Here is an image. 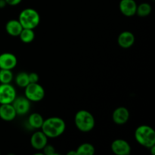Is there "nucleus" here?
Wrapping results in <instances>:
<instances>
[{
    "label": "nucleus",
    "instance_id": "1",
    "mask_svg": "<svg viewBox=\"0 0 155 155\" xmlns=\"http://www.w3.org/2000/svg\"><path fill=\"white\" fill-rule=\"evenodd\" d=\"M41 129L47 137L54 139L59 137L64 133L66 124L61 118L52 117L44 120Z\"/></svg>",
    "mask_w": 155,
    "mask_h": 155
},
{
    "label": "nucleus",
    "instance_id": "2",
    "mask_svg": "<svg viewBox=\"0 0 155 155\" xmlns=\"http://www.w3.org/2000/svg\"><path fill=\"white\" fill-rule=\"evenodd\" d=\"M135 139L142 146L150 148L155 145V132L152 127L141 125L135 131Z\"/></svg>",
    "mask_w": 155,
    "mask_h": 155
},
{
    "label": "nucleus",
    "instance_id": "3",
    "mask_svg": "<svg viewBox=\"0 0 155 155\" xmlns=\"http://www.w3.org/2000/svg\"><path fill=\"white\" fill-rule=\"evenodd\" d=\"M74 123L77 128L83 133H89L93 130L95 125V117L86 110H80L77 112L74 117Z\"/></svg>",
    "mask_w": 155,
    "mask_h": 155
},
{
    "label": "nucleus",
    "instance_id": "4",
    "mask_svg": "<svg viewBox=\"0 0 155 155\" xmlns=\"http://www.w3.org/2000/svg\"><path fill=\"white\" fill-rule=\"evenodd\" d=\"M18 21L21 23L23 28L34 30L39 24L40 16L37 11L34 8H27L20 13Z\"/></svg>",
    "mask_w": 155,
    "mask_h": 155
},
{
    "label": "nucleus",
    "instance_id": "5",
    "mask_svg": "<svg viewBox=\"0 0 155 155\" xmlns=\"http://www.w3.org/2000/svg\"><path fill=\"white\" fill-rule=\"evenodd\" d=\"M24 89V96L30 101L38 102L45 96V89L38 83H29Z\"/></svg>",
    "mask_w": 155,
    "mask_h": 155
},
{
    "label": "nucleus",
    "instance_id": "6",
    "mask_svg": "<svg viewBox=\"0 0 155 155\" xmlns=\"http://www.w3.org/2000/svg\"><path fill=\"white\" fill-rule=\"evenodd\" d=\"M16 97V89L11 83H0V104H12Z\"/></svg>",
    "mask_w": 155,
    "mask_h": 155
},
{
    "label": "nucleus",
    "instance_id": "7",
    "mask_svg": "<svg viewBox=\"0 0 155 155\" xmlns=\"http://www.w3.org/2000/svg\"><path fill=\"white\" fill-rule=\"evenodd\" d=\"M12 104L17 115H26L30 110V101L25 96L16 97Z\"/></svg>",
    "mask_w": 155,
    "mask_h": 155
},
{
    "label": "nucleus",
    "instance_id": "8",
    "mask_svg": "<svg viewBox=\"0 0 155 155\" xmlns=\"http://www.w3.org/2000/svg\"><path fill=\"white\" fill-rule=\"evenodd\" d=\"M113 153L117 155H129L131 152V146L128 142L124 139H116L110 145Z\"/></svg>",
    "mask_w": 155,
    "mask_h": 155
},
{
    "label": "nucleus",
    "instance_id": "9",
    "mask_svg": "<svg viewBox=\"0 0 155 155\" xmlns=\"http://www.w3.org/2000/svg\"><path fill=\"white\" fill-rule=\"evenodd\" d=\"M18 58L11 52H4L0 54V69L12 70L17 66Z\"/></svg>",
    "mask_w": 155,
    "mask_h": 155
},
{
    "label": "nucleus",
    "instance_id": "10",
    "mask_svg": "<svg viewBox=\"0 0 155 155\" xmlns=\"http://www.w3.org/2000/svg\"><path fill=\"white\" fill-rule=\"evenodd\" d=\"M48 139L42 131L35 132L30 138V144L34 149L40 151L48 144Z\"/></svg>",
    "mask_w": 155,
    "mask_h": 155
},
{
    "label": "nucleus",
    "instance_id": "11",
    "mask_svg": "<svg viewBox=\"0 0 155 155\" xmlns=\"http://www.w3.org/2000/svg\"><path fill=\"white\" fill-rule=\"evenodd\" d=\"M119 8L124 16L133 17L136 13L137 4L135 0H120Z\"/></svg>",
    "mask_w": 155,
    "mask_h": 155
},
{
    "label": "nucleus",
    "instance_id": "12",
    "mask_svg": "<svg viewBox=\"0 0 155 155\" xmlns=\"http://www.w3.org/2000/svg\"><path fill=\"white\" fill-rule=\"evenodd\" d=\"M130 112L125 107H119L114 110L112 114V120L117 125H123L129 120Z\"/></svg>",
    "mask_w": 155,
    "mask_h": 155
},
{
    "label": "nucleus",
    "instance_id": "13",
    "mask_svg": "<svg viewBox=\"0 0 155 155\" xmlns=\"http://www.w3.org/2000/svg\"><path fill=\"white\" fill-rule=\"evenodd\" d=\"M17 116V113L12 104H0V118L2 120L10 122L14 120Z\"/></svg>",
    "mask_w": 155,
    "mask_h": 155
},
{
    "label": "nucleus",
    "instance_id": "14",
    "mask_svg": "<svg viewBox=\"0 0 155 155\" xmlns=\"http://www.w3.org/2000/svg\"><path fill=\"white\" fill-rule=\"evenodd\" d=\"M117 42L123 48H129L133 46L135 42V36L130 31H124L119 35Z\"/></svg>",
    "mask_w": 155,
    "mask_h": 155
},
{
    "label": "nucleus",
    "instance_id": "15",
    "mask_svg": "<svg viewBox=\"0 0 155 155\" xmlns=\"http://www.w3.org/2000/svg\"><path fill=\"white\" fill-rule=\"evenodd\" d=\"M5 30L8 34L12 36H19L23 27L18 20H10L5 25Z\"/></svg>",
    "mask_w": 155,
    "mask_h": 155
},
{
    "label": "nucleus",
    "instance_id": "16",
    "mask_svg": "<svg viewBox=\"0 0 155 155\" xmlns=\"http://www.w3.org/2000/svg\"><path fill=\"white\" fill-rule=\"evenodd\" d=\"M44 119L39 113H33L29 116L28 124L33 129H40L42 127Z\"/></svg>",
    "mask_w": 155,
    "mask_h": 155
},
{
    "label": "nucleus",
    "instance_id": "17",
    "mask_svg": "<svg viewBox=\"0 0 155 155\" xmlns=\"http://www.w3.org/2000/svg\"><path fill=\"white\" fill-rule=\"evenodd\" d=\"M21 40L24 43H30L35 39V33L33 29L23 28L19 35Z\"/></svg>",
    "mask_w": 155,
    "mask_h": 155
},
{
    "label": "nucleus",
    "instance_id": "18",
    "mask_svg": "<svg viewBox=\"0 0 155 155\" xmlns=\"http://www.w3.org/2000/svg\"><path fill=\"white\" fill-rule=\"evenodd\" d=\"M77 155H93L95 152V147L90 143H83L76 150Z\"/></svg>",
    "mask_w": 155,
    "mask_h": 155
},
{
    "label": "nucleus",
    "instance_id": "19",
    "mask_svg": "<svg viewBox=\"0 0 155 155\" xmlns=\"http://www.w3.org/2000/svg\"><path fill=\"white\" fill-rule=\"evenodd\" d=\"M152 8L151 5L148 2H142L137 5V8H136V13L138 16L141 17V18H145V17L148 16L151 14Z\"/></svg>",
    "mask_w": 155,
    "mask_h": 155
},
{
    "label": "nucleus",
    "instance_id": "20",
    "mask_svg": "<svg viewBox=\"0 0 155 155\" xmlns=\"http://www.w3.org/2000/svg\"><path fill=\"white\" fill-rule=\"evenodd\" d=\"M15 83L19 87L25 88L30 83L28 74L26 72H21L17 74L16 77H15Z\"/></svg>",
    "mask_w": 155,
    "mask_h": 155
},
{
    "label": "nucleus",
    "instance_id": "21",
    "mask_svg": "<svg viewBox=\"0 0 155 155\" xmlns=\"http://www.w3.org/2000/svg\"><path fill=\"white\" fill-rule=\"evenodd\" d=\"M13 77L12 70L0 69V83H11Z\"/></svg>",
    "mask_w": 155,
    "mask_h": 155
},
{
    "label": "nucleus",
    "instance_id": "22",
    "mask_svg": "<svg viewBox=\"0 0 155 155\" xmlns=\"http://www.w3.org/2000/svg\"><path fill=\"white\" fill-rule=\"evenodd\" d=\"M42 151H43V153H42V154H45V155L57 154V153H56V151H55V148H54V146L48 145V144H47V145L44 147L43 149H42Z\"/></svg>",
    "mask_w": 155,
    "mask_h": 155
},
{
    "label": "nucleus",
    "instance_id": "23",
    "mask_svg": "<svg viewBox=\"0 0 155 155\" xmlns=\"http://www.w3.org/2000/svg\"><path fill=\"white\" fill-rule=\"evenodd\" d=\"M28 78H29V82L30 83H38L39 82V75H38L36 73H30V74H28Z\"/></svg>",
    "mask_w": 155,
    "mask_h": 155
},
{
    "label": "nucleus",
    "instance_id": "24",
    "mask_svg": "<svg viewBox=\"0 0 155 155\" xmlns=\"http://www.w3.org/2000/svg\"><path fill=\"white\" fill-rule=\"evenodd\" d=\"M6 4L11 6H15L19 5L22 2V0H5Z\"/></svg>",
    "mask_w": 155,
    "mask_h": 155
},
{
    "label": "nucleus",
    "instance_id": "25",
    "mask_svg": "<svg viewBox=\"0 0 155 155\" xmlns=\"http://www.w3.org/2000/svg\"><path fill=\"white\" fill-rule=\"evenodd\" d=\"M6 2L5 0H0V8H2L6 6Z\"/></svg>",
    "mask_w": 155,
    "mask_h": 155
},
{
    "label": "nucleus",
    "instance_id": "26",
    "mask_svg": "<svg viewBox=\"0 0 155 155\" xmlns=\"http://www.w3.org/2000/svg\"><path fill=\"white\" fill-rule=\"evenodd\" d=\"M149 149H150V151H151V154L155 155V145H154V146H152V147H151Z\"/></svg>",
    "mask_w": 155,
    "mask_h": 155
},
{
    "label": "nucleus",
    "instance_id": "27",
    "mask_svg": "<svg viewBox=\"0 0 155 155\" xmlns=\"http://www.w3.org/2000/svg\"><path fill=\"white\" fill-rule=\"evenodd\" d=\"M68 155H77V151H69V152L68 153Z\"/></svg>",
    "mask_w": 155,
    "mask_h": 155
}]
</instances>
